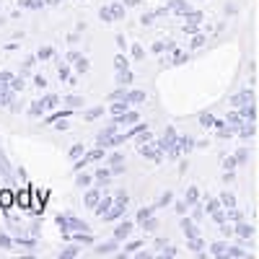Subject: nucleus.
I'll return each instance as SVG.
<instances>
[{
  "label": "nucleus",
  "mask_w": 259,
  "mask_h": 259,
  "mask_svg": "<svg viewBox=\"0 0 259 259\" xmlns=\"http://www.w3.org/2000/svg\"><path fill=\"white\" fill-rule=\"evenodd\" d=\"M127 202H130V197H127V192H119L117 197H114V202H112V207L106 210V215H104V221H109V223L119 221L122 215H124V210H127Z\"/></svg>",
  "instance_id": "f257e3e1"
},
{
  "label": "nucleus",
  "mask_w": 259,
  "mask_h": 259,
  "mask_svg": "<svg viewBox=\"0 0 259 259\" xmlns=\"http://www.w3.org/2000/svg\"><path fill=\"white\" fill-rule=\"evenodd\" d=\"M57 104H60V99H57L55 94H45L39 101H34V104L29 106V114H31V117H39V114H45L47 109H55Z\"/></svg>",
  "instance_id": "f03ea898"
},
{
  "label": "nucleus",
  "mask_w": 259,
  "mask_h": 259,
  "mask_svg": "<svg viewBox=\"0 0 259 259\" xmlns=\"http://www.w3.org/2000/svg\"><path fill=\"white\" fill-rule=\"evenodd\" d=\"M194 148V143L187 138V135H177V140L171 143V148L166 150V153L171 156V158H179V156H184V153H189V150Z\"/></svg>",
  "instance_id": "7ed1b4c3"
},
{
  "label": "nucleus",
  "mask_w": 259,
  "mask_h": 259,
  "mask_svg": "<svg viewBox=\"0 0 259 259\" xmlns=\"http://www.w3.org/2000/svg\"><path fill=\"white\" fill-rule=\"evenodd\" d=\"M140 156H143L145 161H156V163H161V161H163V145H161V143L140 145Z\"/></svg>",
  "instance_id": "20e7f679"
},
{
  "label": "nucleus",
  "mask_w": 259,
  "mask_h": 259,
  "mask_svg": "<svg viewBox=\"0 0 259 259\" xmlns=\"http://www.w3.org/2000/svg\"><path fill=\"white\" fill-rule=\"evenodd\" d=\"M150 215H153V207H140V210H138L135 223H138V226H143L145 231H153V228H156V221L150 218Z\"/></svg>",
  "instance_id": "39448f33"
},
{
  "label": "nucleus",
  "mask_w": 259,
  "mask_h": 259,
  "mask_svg": "<svg viewBox=\"0 0 259 259\" xmlns=\"http://www.w3.org/2000/svg\"><path fill=\"white\" fill-rule=\"evenodd\" d=\"M99 16H101V21H106V24H109V21L124 16V6H119V3H114V6H104Z\"/></svg>",
  "instance_id": "423d86ee"
},
{
  "label": "nucleus",
  "mask_w": 259,
  "mask_h": 259,
  "mask_svg": "<svg viewBox=\"0 0 259 259\" xmlns=\"http://www.w3.org/2000/svg\"><path fill=\"white\" fill-rule=\"evenodd\" d=\"M101 197H104V194H101V187L96 184V187H91V189H85V194H83V205L89 207V210H94V207L99 205Z\"/></svg>",
  "instance_id": "0eeeda50"
},
{
  "label": "nucleus",
  "mask_w": 259,
  "mask_h": 259,
  "mask_svg": "<svg viewBox=\"0 0 259 259\" xmlns=\"http://www.w3.org/2000/svg\"><path fill=\"white\" fill-rule=\"evenodd\" d=\"M101 158H104V148H101V145H96V148H91V150H85V156H83V158H78V163H75V166H78V168H83L85 163H94V161H101Z\"/></svg>",
  "instance_id": "6e6552de"
},
{
  "label": "nucleus",
  "mask_w": 259,
  "mask_h": 259,
  "mask_svg": "<svg viewBox=\"0 0 259 259\" xmlns=\"http://www.w3.org/2000/svg\"><path fill=\"white\" fill-rule=\"evenodd\" d=\"M207 212L212 215V221L218 223V226H226V212H223V207H221L218 200H210L207 202Z\"/></svg>",
  "instance_id": "1a4fd4ad"
},
{
  "label": "nucleus",
  "mask_w": 259,
  "mask_h": 259,
  "mask_svg": "<svg viewBox=\"0 0 259 259\" xmlns=\"http://www.w3.org/2000/svg\"><path fill=\"white\" fill-rule=\"evenodd\" d=\"M138 122V112L127 109L122 114H112V124H135Z\"/></svg>",
  "instance_id": "9d476101"
},
{
  "label": "nucleus",
  "mask_w": 259,
  "mask_h": 259,
  "mask_svg": "<svg viewBox=\"0 0 259 259\" xmlns=\"http://www.w3.org/2000/svg\"><path fill=\"white\" fill-rule=\"evenodd\" d=\"M13 205H16V194H13L11 189H3V192H0V210L8 212Z\"/></svg>",
  "instance_id": "9b49d317"
},
{
  "label": "nucleus",
  "mask_w": 259,
  "mask_h": 259,
  "mask_svg": "<svg viewBox=\"0 0 259 259\" xmlns=\"http://www.w3.org/2000/svg\"><path fill=\"white\" fill-rule=\"evenodd\" d=\"M112 202H114V197H112V194H104V197L99 200V205L94 207V212H96V215H106V210L112 207Z\"/></svg>",
  "instance_id": "f8f14e48"
},
{
  "label": "nucleus",
  "mask_w": 259,
  "mask_h": 259,
  "mask_svg": "<svg viewBox=\"0 0 259 259\" xmlns=\"http://www.w3.org/2000/svg\"><path fill=\"white\" fill-rule=\"evenodd\" d=\"M0 104H6V106L13 104V89H11V83L0 85Z\"/></svg>",
  "instance_id": "ddd939ff"
},
{
  "label": "nucleus",
  "mask_w": 259,
  "mask_h": 259,
  "mask_svg": "<svg viewBox=\"0 0 259 259\" xmlns=\"http://www.w3.org/2000/svg\"><path fill=\"white\" fill-rule=\"evenodd\" d=\"M112 177H114V174H112V168H99V171H96V174H94V182H96L99 187H104V184H106V182H109Z\"/></svg>",
  "instance_id": "4468645a"
},
{
  "label": "nucleus",
  "mask_w": 259,
  "mask_h": 259,
  "mask_svg": "<svg viewBox=\"0 0 259 259\" xmlns=\"http://www.w3.org/2000/svg\"><path fill=\"white\" fill-rule=\"evenodd\" d=\"M68 117H73V109H62V112H55V114L45 117V124H55L60 119H68Z\"/></svg>",
  "instance_id": "2eb2a0df"
},
{
  "label": "nucleus",
  "mask_w": 259,
  "mask_h": 259,
  "mask_svg": "<svg viewBox=\"0 0 259 259\" xmlns=\"http://www.w3.org/2000/svg\"><path fill=\"white\" fill-rule=\"evenodd\" d=\"M16 205H21V207H31V189H24V192H18L16 194Z\"/></svg>",
  "instance_id": "dca6fc26"
},
{
  "label": "nucleus",
  "mask_w": 259,
  "mask_h": 259,
  "mask_svg": "<svg viewBox=\"0 0 259 259\" xmlns=\"http://www.w3.org/2000/svg\"><path fill=\"white\" fill-rule=\"evenodd\" d=\"M148 96H145V91H138V89H127V101L130 104H143Z\"/></svg>",
  "instance_id": "f3484780"
},
{
  "label": "nucleus",
  "mask_w": 259,
  "mask_h": 259,
  "mask_svg": "<svg viewBox=\"0 0 259 259\" xmlns=\"http://www.w3.org/2000/svg\"><path fill=\"white\" fill-rule=\"evenodd\" d=\"M231 104L239 106V109H241V106H249V104H251V91H244V94H239V96H233Z\"/></svg>",
  "instance_id": "a211bd4d"
},
{
  "label": "nucleus",
  "mask_w": 259,
  "mask_h": 259,
  "mask_svg": "<svg viewBox=\"0 0 259 259\" xmlns=\"http://www.w3.org/2000/svg\"><path fill=\"white\" fill-rule=\"evenodd\" d=\"M130 231H133V223H119V226L114 228V239H127Z\"/></svg>",
  "instance_id": "6ab92c4d"
},
{
  "label": "nucleus",
  "mask_w": 259,
  "mask_h": 259,
  "mask_svg": "<svg viewBox=\"0 0 259 259\" xmlns=\"http://www.w3.org/2000/svg\"><path fill=\"white\" fill-rule=\"evenodd\" d=\"M168 11H174V13L184 16L189 8H187V3H184V0H171V3H168Z\"/></svg>",
  "instance_id": "aec40b11"
},
{
  "label": "nucleus",
  "mask_w": 259,
  "mask_h": 259,
  "mask_svg": "<svg viewBox=\"0 0 259 259\" xmlns=\"http://www.w3.org/2000/svg\"><path fill=\"white\" fill-rule=\"evenodd\" d=\"M101 114H104V106H94V109H89V112L83 114V119H85V122H94V119H99Z\"/></svg>",
  "instance_id": "412c9836"
},
{
  "label": "nucleus",
  "mask_w": 259,
  "mask_h": 259,
  "mask_svg": "<svg viewBox=\"0 0 259 259\" xmlns=\"http://www.w3.org/2000/svg\"><path fill=\"white\" fill-rule=\"evenodd\" d=\"M127 104H130V101H112L109 112H112V114H122V112H127Z\"/></svg>",
  "instance_id": "4be33fe9"
},
{
  "label": "nucleus",
  "mask_w": 259,
  "mask_h": 259,
  "mask_svg": "<svg viewBox=\"0 0 259 259\" xmlns=\"http://www.w3.org/2000/svg\"><path fill=\"white\" fill-rule=\"evenodd\" d=\"M80 153H85V148H83L80 143H75V145H73V148L68 150V156H70V161H78V158H80Z\"/></svg>",
  "instance_id": "5701e85b"
},
{
  "label": "nucleus",
  "mask_w": 259,
  "mask_h": 259,
  "mask_svg": "<svg viewBox=\"0 0 259 259\" xmlns=\"http://www.w3.org/2000/svg\"><path fill=\"white\" fill-rule=\"evenodd\" d=\"M47 197H50V194H47V192H39V197H36V205H34V212H36V215L41 212V207H45V202H47Z\"/></svg>",
  "instance_id": "b1692460"
},
{
  "label": "nucleus",
  "mask_w": 259,
  "mask_h": 259,
  "mask_svg": "<svg viewBox=\"0 0 259 259\" xmlns=\"http://www.w3.org/2000/svg\"><path fill=\"white\" fill-rule=\"evenodd\" d=\"M21 6H24V8H31V11H39L41 6H45V0H21Z\"/></svg>",
  "instance_id": "393cba45"
},
{
  "label": "nucleus",
  "mask_w": 259,
  "mask_h": 259,
  "mask_svg": "<svg viewBox=\"0 0 259 259\" xmlns=\"http://www.w3.org/2000/svg\"><path fill=\"white\" fill-rule=\"evenodd\" d=\"M75 184H78V187H91V184H94V177H89V174H78Z\"/></svg>",
  "instance_id": "a878e982"
},
{
  "label": "nucleus",
  "mask_w": 259,
  "mask_h": 259,
  "mask_svg": "<svg viewBox=\"0 0 259 259\" xmlns=\"http://www.w3.org/2000/svg\"><path fill=\"white\" fill-rule=\"evenodd\" d=\"M96 251H99V254H109V251H117V239H114L112 244H101Z\"/></svg>",
  "instance_id": "bb28decb"
},
{
  "label": "nucleus",
  "mask_w": 259,
  "mask_h": 259,
  "mask_svg": "<svg viewBox=\"0 0 259 259\" xmlns=\"http://www.w3.org/2000/svg\"><path fill=\"white\" fill-rule=\"evenodd\" d=\"M52 55H55V50H52V47H41V50H39V55H36V60H50Z\"/></svg>",
  "instance_id": "cd10ccee"
},
{
  "label": "nucleus",
  "mask_w": 259,
  "mask_h": 259,
  "mask_svg": "<svg viewBox=\"0 0 259 259\" xmlns=\"http://www.w3.org/2000/svg\"><path fill=\"white\" fill-rule=\"evenodd\" d=\"M119 83L130 85V83H133V73H130V70H119Z\"/></svg>",
  "instance_id": "c85d7f7f"
},
{
  "label": "nucleus",
  "mask_w": 259,
  "mask_h": 259,
  "mask_svg": "<svg viewBox=\"0 0 259 259\" xmlns=\"http://www.w3.org/2000/svg\"><path fill=\"white\" fill-rule=\"evenodd\" d=\"M75 68H78V73H89V60L78 57V60H75Z\"/></svg>",
  "instance_id": "c756f323"
},
{
  "label": "nucleus",
  "mask_w": 259,
  "mask_h": 259,
  "mask_svg": "<svg viewBox=\"0 0 259 259\" xmlns=\"http://www.w3.org/2000/svg\"><path fill=\"white\" fill-rule=\"evenodd\" d=\"M197 197H200V192L192 187V189L187 192V205H194V202H197Z\"/></svg>",
  "instance_id": "7c9ffc66"
},
{
  "label": "nucleus",
  "mask_w": 259,
  "mask_h": 259,
  "mask_svg": "<svg viewBox=\"0 0 259 259\" xmlns=\"http://www.w3.org/2000/svg\"><path fill=\"white\" fill-rule=\"evenodd\" d=\"M0 246H3V249H11L13 246V239H11L8 233H0Z\"/></svg>",
  "instance_id": "2f4dec72"
},
{
  "label": "nucleus",
  "mask_w": 259,
  "mask_h": 259,
  "mask_svg": "<svg viewBox=\"0 0 259 259\" xmlns=\"http://www.w3.org/2000/svg\"><path fill=\"white\" fill-rule=\"evenodd\" d=\"M223 205H226L228 210H233V207H236V200H233V194H231V192H226V194H223Z\"/></svg>",
  "instance_id": "473e14b6"
},
{
  "label": "nucleus",
  "mask_w": 259,
  "mask_h": 259,
  "mask_svg": "<svg viewBox=\"0 0 259 259\" xmlns=\"http://www.w3.org/2000/svg\"><path fill=\"white\" fill-rule=\"evenodd\" d=\"M114 65H117L119 70H130V65H127V60H124L122 55H117V57H114Z\"/></svg>",
  "instance_id": "72a5a7b5"
},
{
  "label": "nucleus",
  "mask_w": 259,
  "mask_h": 259,
  "mask_svg": "<svg viewBox=\"0 0 259 259\" xmlns=\"http://www.w3.org/2000/svg\"><path fill=\"white\" fill-rule=\"evenodd\" d=\"M143 246V241H130L127 246H124V254H133V251H138Z\"/></svg>",
  "instance_id": "f704fd0d"
},
{
  "label": "nucleus",
  "mask_w": 259,
  "mask_h": 259,
  "mask_svg": "<svg viewBox=\"0 0 259 259\" xmlns=\"http://www.w3.org/2000/svg\"><path fill=\"white\" fill-rule=\"evenodd\" d=\"M130 55H133L135 60H140V57H143V47L138 45V41H135V45H133V47H130Z\"/></svg>",
  "instance_id": "c9c22d12"
},
{
  "label": "nucleus",
  "mask_w": 259,
  "mask_h": 259,
  "mask_svg": "<svg viewBox=\"0 0 259 259\" xmlns=\"http://www.w3.org/2000/svg\"><path fill=\"white\" fill-rule=\"evenodd\" d=\"M78 254V246L73 244V246H68V249H62V254L60 256H65V259H70V256H75Z\"/></svg>",
  "instance_id": "e433bc0d"
},
{
  "label": "nucleus",
  "mask_w": 259,
  "mask_h": 259,
  "mask_svg": "<svg viewBox=\"0 0 259 259\" xmlns=\"http://www.w3.org/2000/svg\"><path fill=\"white\" fill-rule=\"evenodd\" d=\"M171 197H174V194H171V192H166L163 197L158 200V205H156V207H163V205H168V202H171Z\"/></svg>",
  "instance_id": "4c0bfd02"
},
{
  "label": "nucleus",
  "mask_w": 259,
  "mask_h": 259,
  "mask_svg": "<svg viewBox=\"0 0 259 259\" xmlns=\"http://www.w3.org/2000/svg\"><path fill=\"white\" fill-rule=\"evenodd\" d=\"M11 89H13V91H21V89H24V80H21V78H13V80H11Z\"/></svg>",
  "instance_id": "58836bf2"
},
{
  "label": "nucleus",
  "mask_w": 259,
  "mask_h": 259,
  "mask_svg": "<svg viewBox=\"0 0 259 259\" xmlns=\"http://www.w3.org/2000/svg\"><path fill=\"white\" fill-rule=\"evenodd\" d=\"M68 104L70 106H83V99L80 96H68Z\"/></svg>",
  "instance_id": "ea45409f"
},
{
  "label": "nucleus",
  "mask_w": 259,
  "mask_h": 259,
  "mask_svg": "<svg viewBox=\"0 0 259 259\" xmlns=\"http://www.w3.org/2000/svg\"><path fill=\"white\" fill-rule=\"evenodd\" d=\"M166 47H168L166 41H156V45H153V52H156V55H161V52H163Z\"/></svg>",
  "instance_id": "a19ab883"
},
{
  "label": "nucleus",
  "mask_w": 259,
  "mask_h": 259,
  "mask_svg": "<svg viewBox=\"0 0 259 259\" xmlns=\"http://www.w3.org/2000/svg\"><path fill=\"white\" fill-rule=\"evenodd\" d=\"M60 80H70V70L68 68H60Z\"/></svg>",
  "instance_id": "79ce46f5"
},
{
  "label": "nucleus",
  "mask_w": 259,
  "mask_h": 259,
  "mask_svg": "<svg viewBox=\"0 0 259 259\" xmlns=\"http://www.w3.org/2000/svg\"><path fill=\"white\" fill-rule=\"evenodd\" d=\"M202 41H205V36H194V39H192V50H197Z\"/></svg>",
  "instance_id": "37998d69"
},
{
  "label": "nucleus",
  "mask_w": 259,
  "mask_h": 259,
  "mask_svg": "<svg viewBox=\"0 0 259 259\" xmlns=\"http://www.w3.org/2000/svg\"><path fill=\"white\" fill-rule=\"evenodd\" d=\"M34 83H36V89H45V85H47V80L41 78V75H36V78H34Z\"/></svg>",
  "instance_id": "c03bdc74"
},
{
  "label": "nucleus",
  "mask_w": 259,
  "mask_h": 259,
  "mask_svg": "<svg viewBox=\"0 0 259 259\" xmlns=\"http://www.w3.org/2000/svg\"><path fill=\"white\" fill-rule=\"evenodd\" d=\"M109 161H112V163H122V153H114V156H109Z\"/></svg>",
  "instance_id": "a18cd8bd"
},
{
  "label": "nucleus",
  "mask_w": 259,
  "mask_h": 259,
  "mask_svg": "<svg viewBox=\"0 0 259 259\" xmlns=\"http://www.w3.org/2000/svg\"><path fill=\"white\" fill-rule=\"evenodd\" d=\"M124 3H130V6H133V3H138V0H124Z\"/></svg>",
  "instance_id": "49530a36"
},
{
  "label": "nucleus",
  "mask_w": 259,
  "mask_h": 259,
  "mask_svg": "<svg viewBox=\"0 0 259 259\" xmlns=\"http://www.w3.org/2000/svg\"><path fill=\"white\" fill-rule=\"evenodd\" d=\"M0 212H3V210H0Z\"/></svg>",
  "instance_id": "de8ad7c7"
}]
</instances>
